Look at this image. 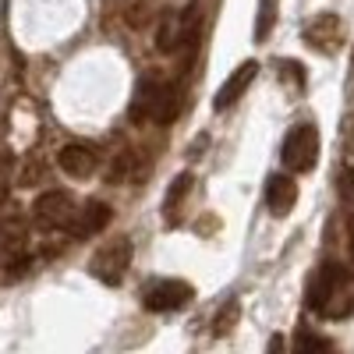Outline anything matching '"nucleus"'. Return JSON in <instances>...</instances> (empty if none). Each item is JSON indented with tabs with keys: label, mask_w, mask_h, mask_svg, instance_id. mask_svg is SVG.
Returning a JSON list of instances; mask_svg holds the SVG:
<instances>
[{
	"label": "nucleus",
	"mask_w": 354,
	"mask_h": 354,
	"mask_svg": "<svg viewBox=\"0 0 354 354\" xmlns=\"http://www.w3.org/2000/svg\"><path fill=\"white\" fill-rule=\"evenodd\" d=\"M177 110H181V88L177 85H163V96H160V106H156V117L153 121L156 124H170Z\"/></svg>",
	"instance_id": "nucleus-12"
},
{
	"label": "nucleus",
	"mask_w": 354,
	"mask_h": 354,
	"mask_svg": "<svg viewBox=\"0 0 354 354\" xmlns=\"http://www.w3.org/2000/svg\"><path fill=\"white\" fill-rule=\"evenodd\" d=\"M347 248H351V255H354V223H351V241H347Z\"/></svg>",
	"instance_id": "nucleus-20"
},
{
	"label": "nucleus",
	"mask_w": 354,
	"mask_h": 354,
	"mask_svg": "<svg viewBox=\"0 0 354 354\" xmlns=\"http://www.w3.org/2000/svg\"><path fill=\"white\" fill-rule=\"evenodd\" d=\"M110 205L106 202H85L82 209L75 213V220L68 223V230H71V238H78V241H85V238H96V234L110 223Z\"/></svg>",
	"instance_id": "nucleus-10"
},
{
	"label": "nucleus",
	"mask_w": 354,
	"mask_h": 354,
	"mask_svg": "<svg viewBox=\"0 0 354 354\" xmlns=\"http://www.w3.org/2000/svg\"><path fill=\"white\" fill-rule=\"evenodd\" d=\"M340 39H344V25H340V18H337L333 11L315 15V18H312V25L305 28V43H308V46H315L319 53H337Z\"/></svg>",
	"instance_id": "nucleus-7"
},
{
	"label": "nucleus",
	"mask_w": 354,
	"mask_h": 354,
	"mask_svg": "<svg viewBox=\"0 0 354 354\" xmlns=\"http://www.w3.org/2000/svg\"><path fill=\"white\" fill-rule=\"evenodd\" d=\"M277 25V0H259V15H255V39L266 43Z\"/></svg>",
	"instance_id": "nucleus-13"
},
{
	"label": "nucleus",
	"mask_w": 354,
	"mask_h": 354,
	"mask_svg": "<svg viewBox=\"0 0 354 354\" xmlns=\"http://www.w3.org/2000/svg\"><path fill=\"white\" fill-rule=\"evenodd\" d=\"M340 195H344V202L354 209V170H344V174H340Z\"/></svg>",
	"instance_id": "nucleus-19"
},
{
	"label": "nucleus",
	"mask_w": 354,
	"mask_h": 354,
	"mask_svg": "<svg viewBox=\"0 0 354 354\" xmlns=\"http://www.w3.org/2000/svg\"><path fill=\"white\" fill-rule=\"evenodd\" d=\"M344 283H347V270H344V266L340 262H322L319 270L312 273V280H308V298H305L308 308L319 312V315H330V319L347 315L351 305H340Z\"/></svg>",
	"instance_id": "nucleus-1"
},
{
	"label": "nucleus",
	"mask_w": 354,
	"mask_h": 354,
	"mask_svg": "<svg viewBox=\"0 0 354 354\" xmlns=\"http://www.w3.org/2000/svg\"><path fill=\"white\" fill-rule=\"evenodd\" d=\"M238 312H241V305H238V301H230L227 308H220V315H216V322H213V326H216L213 333H216V337L230 333V330H234V322H238Z\"/></svg>",
	"instance_id": "nucleus-15"
},
{
	"label": "nucleus",
	"mask_w": 354,
	"mask_h": 354,
	"mask_svg": "<svg viewBox=\"0 0 354 354\" xmlns=\"http://www.w3.org/2000/svg\"><path fill=\"white\" fill-rule=\"evenodd\" d=\"M255 75H259V64L255 61H245V64H238L230 75H227V82L216 88V96H213V110H227V106H234L245 93H248V85L255 82Z\"/></svg>",
	"instance_id": "nucleus-8"
},
{
	"label": "nucleus",
	"mask_w": 354,
	"mask_h": 354,
	"mask_svg": "<svg viewBox=\"0 0 354 354\" xmlns=\"http://www.w3.org/2000/svg\"><path fill=\"white\" fill-rule=\"evenodd\" d=\"M75 213H78L75 209V198L68 192H57V188L43 192L32 202V223L39 230H68V223L75 220Z\"/></svg>",
	"instance_id": "nucleus-4"
},
{
	"label": "nucleus",
	"mask_w": 354,
	"mask_h": 354,
	"mask_svg": "<svg viewBox=\"0 0 354 354\" xmlns=\"http://www.w3.org/2000/svg\"><path fill=\"white\" fill-rule=\"evenodd\" d=\"M266 205H270L273 216H290L294 205H298V185H294L290 174H273L266 181Z\"/></svg>",
	"instance_id": "nucleus-9"
},
{
	"label": "nucleus",
	"mask_w": 354,
	"mask_h": 354,
	"mask_svg": "<svg viewBox=\"0 0 354 354\" xmlns=\"http://www.w3.org/2000/svg\"><path fill=\"white\" fill-rule=\"evenodd\" d=\"M188 188H192V174H181V177L174 181V188L167 192V198H163V209H167V216L177 209V205H181V198L188 195Z\"/></svg>",
	"instance_id": "nucleus-14"
},
{
	"label": "nucleus",
	"mask_w": 354,
	"mask_h": 354,
	"mask_svg": "<svg viewBox=\"0 0 354 354\" xmlns=\"http://www.w3.org/2000/svg\"><path fill=\"white\" fill-rule=\"evenodd\" d=\"M131 255H135V248H131L128 238H113V241H106V245L93 255L88 270H93V277H96L100 283L117 287V283L128 277V270H131Z\"/></svg>",
	"instance_id": "nucleus-3"
},
{
	"label": "nucleus",
	"mask_w": 354,
	"mask_h": 354,
	"mask_svg": "<svg viewBox=\"0 0 354 354\" xmlns=\"http://www.w3.org/2000/svg\"><path fill=\"white\" fill-rule=\"evenodd\" d=\"M294 347H298L301 354H308V351H333L330 340H322V337H315V333H301L298 340H294Z\"/></svg>",
	"instance_id": "nucleus-17"
},
{
	"label": "nucleus",
	"mask_w": 354,
	"mask_h": 354,
	"mask_svg": "<svg viewBox=\"0 0 354 354\" xmlns=\"http://www.w3.org/2000/svg\"><path fill=\"white\" fill-rule=\"evenodd\" d=\"M57 167H61L68 177H75V181H85V177H93L100 170V156L93 145L85 142H68L61 153H57Z\"/></svg>",
	"instance_id": "nucleus-6"
},
{
	"label": "nucleus",
	"mask_w": 354,
	"mask_h": 354,
	"mask_svg": "<svg viewBox=\"0 0 354 354\" xmlns=\"http://www.w3.org/2000/svg\"><path fill=\"white\" fill-rule=\"evenodd\" d=\"M128 170H131V153H121V156H117V163L110 167V185H121L124 177H128Z\"/></svg>",
	"instance_id": "nucleus-18"
},
{
	"label": "nucleus",
	"mask_w": 354,
	"mask_h": 354,
	"mask_svg": "<svg viewBox=\"0 0 354 354\" xmlns=\"http://www.w3.org/2000/svg\"><path fill=\"white\" fill-rule=\"evenodd\" d=\"M4 270H8V273H4L8 280H18V277H25L28 270H32V255L25 252V255H15V259H8V262H4Z\"/></svg>",
	"instance_id": "nucleus-16"
},
{
	"label": "nucleus",
	"mask_w": 354,
	"mask_h": 354,
	"mask_svg": "<svg viewBox=\"0 0 354 354\" xmlns=\"http://www.w3.org/2000/svg\"><path fill=\"white\" fill-rule=\"evenodd\" d=\"M280 160H283L287 174H308L319 163V128H315V121H301L287 131Z\"/></svg>",
	"instance_id": "nucleus-2"
},
{
	"label": "nucleus",
	"mask_w": 354,
	"mask_h": 354,
	"mask_svg": "<svg viewBox=\"0 0 354 354\" xmlns=\"http://www.w3.org/2000/svg\"><path fill=\"white\" fill-rule=\"evenodd\" d=\"M192 283L188 280H156V283H149L145 287V294H142V305L149 308V312H177V308H185L188 301H192Z\"/></svg>",
	"instance_id": "nucleus-5"
},
{
	"label": "nucleus",
	"mask_w": 354,
	"mask_h": 354,
	"mask_svg": "<svg viewBox=\"0 0 354 354\" xmlns=\"http://www.w3.org/2000/svg\"><path fill=\"white\" fill-rule=\"evenodd\" d=\"M160 96H163V82L156 78H142L135 85V100L128 106V117L135 124H145V121H153L156 117V106H160Z\"/></svg>",
	"instance_id": "nucleus-11"
}]
</instances>
